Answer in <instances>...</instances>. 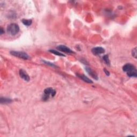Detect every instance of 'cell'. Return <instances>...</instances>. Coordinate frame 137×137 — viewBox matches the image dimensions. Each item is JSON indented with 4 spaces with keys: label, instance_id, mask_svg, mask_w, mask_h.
I'll use <instances>...</instances> for the list:
<instances>
[{
    "label": "cell",
    "instance_id": "cell-1",
    "mask_svg": "<svg viewBox=\"0 0 137 137\" xmlns=\"http://www.w3.org/2000/svg\"><path fill=\"white\" fill-rule=\"evenodd\" d=\"M123 70L126 72L127 75L130 77H137V71L136 67L132 64H126L123 67Z\"/></svg>",
    "mask_w": 137,
    "mask_h": 137
},
{
    "label": "cell",
    "instance_id": "cell-2",
    "mask_svg": "<svg viewBox=\"0 0 137 137\" xmlns=\"http://www.w3.org/2000/svg\"><path fill=\"white\" fill-rule=\"evenodd\" d=\"M19 27L16 24L12 23L8 26L7 28V32L10 35L14 36L16 35L17 33H18L19 32Z\"/></svg>",
    "mask_w": 137,
    "mask_h": 137
},
{
    "label": "cell",
    "instance_id": "cell-3",
    "mask_svg": "<svg viewBox=\"0 0 137 137\" xmlns=\"http://www.w3.org/2000/svg\"><path fill=\"white\" fill-rule=\"evenodd\" d=\"M56 91L53 88L49 87L45 89L44 91V94L42 96V100L43 101H47L49 99L50 97H54L56 95Z\"/></svg>",
    "mask_w": 137,
    "mask_h": 137
},
{
    "label": "cell",
    "instance_id": "cell-4",
    "mask_svg": "<svg viewBox=\"0 0 137 137\" xmlns=\"http://www.w3.org/2000/svg\"><path fill=\"white\" fill-rule=\"evenodd\" d=\"M10 54L15 57H18L19 58L26 59L29 58V56L26 53L22 52V51H10Z\"/></svg>",
    "mask_w": 137,
    "mask_h": 137
},
{
    "label": "cell",
    "instance_id": "cell-5",
    "mask_svg": "<svg viewBox=\"0 0 137 137\" xmlns=\"http://www.w3.org/2000/svg\"><path fill=\"white\" fill-rule=\"evenodd\" d=\"M92 53L95 55H100L105 52V49L101 47H96L92 49Z\"/></svg>",
    "mask_w": 137,
    "mask_h": 137
},
{
    "label": "cell",
    "instance_id": "cell-6",
    "mask_svg": "<svg viewBox=\"0 0 137 137\" xmlns=\"http://www.w3.org/2000/svg\"><path fill=\"white\" fill-rule=\"evenodd\" d=\"M57 49L59 50L66 53H74V52L72 50H71L69 48L65 46L64 45H59L57 47Z\"/></svg>",
    "mask_w": 137,
    "mask_h": 137
},
{
    "label": "cell",
    "instance_id": "cell-7",
    "mask_svg": "<svg viewBox=\"0 0 137 137\" xmlns=\"http://www.w3.org/2000/svg\"><path fill=\"white\" fill-rule=\"evenodd\" d=\"M85 70H86L87 73H88L89 75H90L92 78L96 79V80H98V75H97V73L95 72L94 70H93L92 69L88 67H86V68H85Z\"/></svg>",
    "mask_w": 137,
    "mask_h": 137
},
{
    "label": "cell",
    "instance_id": "cell-8",
    "mask_svg": "<svg viewBox=\"0 0 137 137\" xmlns=\"http://www.w3.org/2000/svg\"><path fill=\"white\" fill-rule=\"evenodd\" d=\"M19 75L20 77H21V78H22L26 81H29V79H30L28 74H27L25 71L23 70V69H21L19 70Z\"/></svg>",
    "mask_w": 137,
    "mask_h": 137
},
{
    "label": "cell",
    "instance_id": "cell-9",
    "mask_svg": "<svg viewBox=\"0 0 137 137\" xmlns=\"http://www.w3.org/2000/svg\"><path fill=\"white\" fill-rule=\"evenodd\" d=\"M77 76L79 78L82 79L83 81H84L85 82L87 83H93V81L91 80L90 79H89L88 77H87L86 76H85L84 75H77Z\"/></svg>",
    "mask_w": 137,
    "mask_h": 137
},
{
    "label": "cell",
    "instance_id": "cell-10",
    "mask_svg": "<svg viewBox=\"0 0 137 137\" xmlns=\"http://www.w3.org/2000/svg\"><path fill=\"white\" fill-rule=\"evenodd\" d=\"M12 101L10 99L6 98H1L0 99V102L1 104H9Z\"/></svg>",
    "mask_w": 137,
    "mask_h": 137
},
{
    "label": "cell",
    "instance_id": "cell-11",
    "mask_svg": "<svg viewBox=\"0 0 137 137\" xmlns=\"http://www.w3.org/2000/svg\"><path fill=\"white\" fill-rule=\"evenodd\" d=\"M23 24L25 26H30L32 23V21L31 19H22Z\"/></svg>",
    "mask_w": 137,
    "mask_h": 137
},
{
    "label": "cell",
    "instance_id": "cell-12",
    "mask_svg": "<svg viewBox=\"0 0 137 137\" xmlns=\"http://www.w3.org/2000/svg\"><path fill=\"white\" fill-rule=\"evenodd\" d=\"M103 60L104 62V63H106L107 65H109L110 64V61H109V56L108 55H104V56H103Z\"/></svg>",
    "mask_w": 137,
    "mask_h": 137
},
{
    "label": "cell",
    "instance_id": "cell-13",
    "mask_svg": "<svg viewBox=\"0 0 137 137\" xmlns=\"http://www.w3.org/2000/svg\"><path fill=\"white\" fill-rule=\"evenodd\" d=\"M50 53L54 54L57 55V56H65V55L64 54H62L61 53H59V51H57L56 50H53V49H51V50H49Z\"/></svg>",
    "mask_w": 137,
    "mask_h": 137
},
{
    "label": "cell",
    "instance_id": "cell-14",
    "mask_svg": "<svg viewBox=\"0 0 137 137\" xmlns=\"http://www.w3.org/2000/svg\"><path fill=\"white\" fill-rule=\"evenodd\" d=\"M132 56H133L135 58H137V48H134L133 49L132 51Z\"/></svg>",
    "mask_w": 137,
    "mask_h": 137
},
{
    "label": "cell",
    "instance_id": "cell-15",
    "mask_svg": "<svg viewBox=\"0 0 137 137\" xmlns=\"http://www.w3.org/2000/svg\"><path fill=\"white\" fill-rule=\"evenodd\" d=\"M104 72H105V73H106V75H107V76H109V75H110V73H109V71L108 70H107L106 69H104Z\"/></svg>",
    "mask_w": 137,
    "mask_h": 137
},
{
    "label": "cell",
    "instance_id": "cell-16",
    "mask_svg": "<svg viewBox=\"0 0 137 137\" xmlns=\"http://www.w3.org/2000/svg\"><path fill=\"white\" fill-rule=\"evenodd\" d=\"M43 62L44 63H45L46 64H49L48 65H50V66H55L53 64H52V63H49L48 62H46V61H43Z\"/></svg>",
    "mask_w": 137,
    "mask_h": 137
},
{
    "label": "cell",
    "instance_id": "cell-17",
    "mask_svg": "<svg viewBox=\"0 0 137 137\" xmlns=\"http://www.w3.org/2000/svg\"><path fill=\"white\" fill-rule=\"evenodd\" d=\"M0 31H1V34H2L3 33V29L2 28H1V30H0Z\"/></svg>",
    "mask_w": 137,
    "mask_h": 137
}]
</instances>
